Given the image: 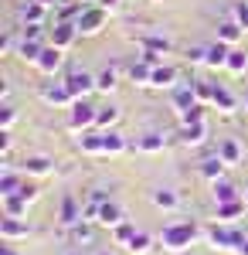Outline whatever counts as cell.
Listing matches in <instances>:
<instances>
[{
    "label": "cell",
    "mask_w": 248,
    "mask_h": 255,
    "mask_svg": "<svg viewBox=\"0 0 248 255\" xmlns=\"http://www.w3.org/2000/svg\"><path fill=\"white\" fill-rule=\"evenodd\" d=\"M245 68H248V55H245V51H238V48H231L228 72H231V75H245Z\"/></svg>",
    "instance_id": "f546056e"
},
{
    "label": "cell",
    "mask_w": 248,
    "mask_h": 255,
    "mask_svg": "<svg viewBox=\"0 0 248 255\" xmlns=\"http://www.w3.org/2000/svg\"><path fill=\"white\" fill-rule=\"evenodd\" d=\"M44 10H48L44 3H38V0H27V7L20 10V20H24V24H44Z\"/></svg>",
    "instance_id": "484cf974"
},
{
    "label": "cell",
    "mask_w": 248,
    "mask_h": 255,
    "mask_svg": "<svg viewBox=\"0 0 248 255\" xmlns=\"http://www.w3.org/2000/svg\"><path fill=\"white\" fill-rule=\"evenodd\" d=\"M102 24H106V7H85L82 14H78L75 20V27H78V34H99L102 31Z\"/></svg>",
    "instance_id": "277c9868"
},
{
    "label": "cell",
    "mask_w": 248,
    "mask_h": 255,
    "mask_svg": "<svg viewBox=\"0 0 248 255\" xmlns=\"http://www.w3.org/2000/svg\"><path fill=\"white\" fill-rule=\"evenodd\" d=\"M242 34H245V27H242L238 20H225V24H218V41H225V44H238Z\"/></svg>",
    "instance_id": "ffe728a7"
},
{
    "label": "cell",
    "mask_w": 248,
    "mask_h": 255,
    "mask_svg": "<svg viewBox=\"0 0 248 255\" xmlns=\"http://www.w3.org/2000/svg\"><path fill=\"white\" fill-rule=\"evenodd\" d=\"M153 204H156V208H167V211H173V208L180 204V197L173 194V191H156V194H153Z\"/></svg>",
    "instance_id": "d590c367"
},
{
    "label": "cell",
    "mask_w": 248,
    "mask_h": 255,
    "mask_svg": "<svg viewBox=\"0 0 248 255\" xmlns=\"http://www.w3.org/2000/svg\"><path fill=\"white\" fill-rule=\"evenodd\" d=\"M245 211H248V204H245V197H242V201H228V204H218V211H214V215H218V221H221V225H231L235 218L245 215Z\"/></svg>",
    "instance_id": "9a60e30c"
},
{
    "label": "cell",
    "mask_w": 248,
    "mask_h": 255,
    "mask_svg": "<svg viewBox=\"0 0 248 255\" xmlns=\"http://www.w3.org/2000/svg\"><path fill=\"white\" fill-rule=\"evenodd\" d=\"M44 48H48V41H44V38H24V44H20V58L31 61V65H38V58H41Z\"/></svg>",
    "instance_id": "ac0fdd59"
},
{
    "label": "cell",
    "mask_w": 248,
    "mask_h": 255,
    "mask_svg": "<svg viewBox=\"0 0 248 255\" xmlns=\"http://www.w3.org/2000/svg\"><path fill=\"white\" fill-rule=\"evenodd\" d=\"M116 119H119V109H116V106H99V116H96L99 129H109Z\"/></svg>",
    "instance_id": "d6a6232c"
},
{
    "label": "cell",
    "mask_w": 248,
    "mask_h": 255,
    "mask_svg": "<svg viewBox=\"0 0 248 255\" xmlns=\"http://www.w3.org/2000/svg\"><path fill=\"white\" fill-rule=\"evenodd\" d=\"M129 143L119 136V133H113V129H102V153H123Z\"/></svg>",
    "instance_id": "d4e9b609"
},
{
    "label": "cell",
    "mask_w": 248,
    "mask_h": 255,
    "mask_svg": "<svg viewBox=\"0 0 248 255\" xmlns=\"http://www.w3.org/2000/svg\"><path fill=\"white\" fill-rule=\"evenodd\" d=\"M27 197H20V194H10V197H3V215H10V218H24L27 215Z\"/></svg>",
    "instance_id": "603a6c76"
},
{
    "label": "cell",
    "mask_w": 248,
    "mask_h": 255,
    "mask_svg": "<svg viewBox=\"0 0 248 255\" xmlns=\"http://www.w3.org/2000/svg\"><path fill=\"white\" fill-rule=\"evenodd\" d=\"M0 235H3V242H14V238H27V235H31V225H27V221H20V218L3 215V218H0Z\"/></svg>",
    "instance_id": "30bf717a"
},
{
    "label": "cell",
    "mask_w": 248,
    "mask_h": 255,
    "mask_svg": "<svg viewBox=\"0 0 248 255\" xmlns=\"http://www.w3.org/2000/svg\"><path fill=\"white\" fill-rule=\"evenodd\" d=\"M150 85L153 89H177V68H170V65H156Z\"/></svg>",
    "instance_id": "5bb4252c"
},
{
    "label": "cell",
    "mask_w": 248,
    "mask_h": 255,
    "mask_svg": "<svg viewBox=\"0 0 248 255\" xmlns=\"http://www.w3.org/2000/svg\"><path fill=\"white\" fill-rule=\"evenodd\" d=\"M204 133H208V126H204V123H191V126H184L180 143H184V146H201V143H204Z\"/></svg>",
    "instance_id": "44dd1931"
},
{
    "label": "cell",
    "mask_w": 248,
    "mask_h": 255,
    "mask_svg": "<svg viewBox=\"0 0 248 255\" xmlns=\"http://www.w3.org/2000/svg\"><path fill=\"white\" fill-rule=\"evenodd\" d=\"M78 146H82V153H102V133H82Z\"/></svg>",
    "instance_id": "f1b7e54d"
},
{
    "label": "cell",
    "mask_w": 248,
    "mask_h": 255,
    "mask_svg": "<svg viewBox=\"0 0 248 255\" xmlns=\"http://www.w3.org/2000/svg\"><path fill=\"white\" fill-rule=\"evenodd\" d=\"M245 204H248V191H245Z\"/></svg>",
    "instance_id": "f907efd6"
},
{
    "label": "cell",
    "mask_w": 248,
    "mask_h": 255,
    "mask_svg": "<svg viewBox=\"0 0 248 255\" xmlns=\"http://www.w3.org/2000/svg\"><path fill=\"white\" fill-rule=\"evenodd\" d=\"M24 170L34 174V177H48L51 174V160L48 157H31V160H24Z\"/></svg>",
    "instance_id": "83f0119b"
},
{
    "label": "cell",
    "mask_w": 248,
    "mask_h": 255,
    "mask_svg": "<svg viewBox=\"0 0 248 255\" xmlns=\"http://www.w3.org/2000/svg\"><path fill=\"white\" fill-rule=\"evenodd\" d=\"M78 221H82V208H78L75 194H65L61 197V208H58V225L61 228H75Z\"/></svg>",
    "instance_id": "ba28073f"
},
{
    "label": "cell",
    "mask_w": 248,
    "mask_h": 255,
    "mask_svg": "<svg viewBox=\"0 0 248 255\" xmlns=\"http://www.w3.org/2000/svg\"><path fill=\"white\" fill-rule=\"evenodd\" d=\"M75 38H78V27L72 24V20H58L55 27L48 31V44H55V48H72L75 44Z\"/></svg>",
    "instance_id": "8992f818"
},
{
    "label": "cell",
    "mask_w": 248,
    "mask_h": 255,
    "mask_svg": "<svg viewBox=\"0 0 248 255\" xmlns=\"http://www.w3.org/2000/svg\"><path fill=\"white\" fill-rule=\"evenodd\" d=\"M218 157L231 167V163H238V160L245 157V150H242V143L235 136H225V139H218Z\"/></svg>",
    "instance_id": "8fae6325"
},
{
    "label": "cell",
    "mask_w": 248,
    "mask_h": 255,
    "mask_svg": "<svg viewBox=\"0 0 248 255\" xmlns=\"http://www.w3.org/2000/svg\"><path fill=\"white\" fill-rule=\"evenodd\" d=\"M0 255H17V252H14V245L7 242V245H0Z\"/></svg>",
    "instance_id": "f6af8a7d"
},
{
    "label": "cell",
    "mask_w": 248,
    "mask_h": 255,
    "mask_svg": "<svg viewBox=\"0 0 248 255\" xmlns=\"http://www.w3.org/2000/svg\"><path fill=\"white\" fill-rule=\"evenodd\" d=\"M20 184H24V180H20L17 174H10V170H7V174L0 177V197H10V194H17V191H20Z\"/></svg>",
    "instance_id": "1f68e13d"
},
{
    "label": "cell",
    "mask_w": 248,
    "mask_h": 255,
    "mask_svg": "<svg viewBox=\"0 0 248 255\" xmlns=\"http://www.w3.org/2000/svg\"><path fill=\"white\" fill-rule=\"evenodd\" d=\"M139 48H143V51H160V55H167V51H170V41L167 38H160V34H139Z\"/></svg>",
    "instance_id": "cb8c5ba5"
},
{
    "label": "cell",
    "mask_w": 248,
    "mask_h": 255,
    "mask_svg": "<svg viewBox=\"0 0 248 255\" xmlns=\"http://www.w3.org/2000/svg\"><path fill=\"white\" fill-rule=\"evenodd\" d=\"M211 194H214V201H218V204H228V201H242L238 187H235V184H228V180H214V184H211Z\"/></svg>",
    "instance_id": "2e32d148"
},
{
    "label": "cell",
    "mask_w": 248,
    "mask_h": 255,
    "mask_svg": "<svg viewBox=\"0 0 248 255\" xmlns=\"http://www.w3.org/2000/svg\"><path fill=\"white\" fill-rule=\"evenodd\" d=\"M228 55H231V44H225V41H214V44H208V68H228Z\"/></svg>",
    "instance_id": "4fadbf2b"
},
{
    "label": "cell",
    "mask_w": 248,
    "mask_h": 255,
    "mask_svg": "<svg viewBox=\"0 0 248 255\" xmlns=\"http://www.w3.org/2000/svg\"><path fill=\"white\" fill-rule=\"evenodd\" d=\"M163 146H167V136H163V133H146V136L136 143L139 153H160Z\"/></svg>",
    "instance_id": "7402d4cb"
},
{
    "label": "cell",
    "mask_w": 248,
    "mask_h": 255,
    "mask_svg": "<svg viewBox=\"0 0 248 255\" xmlns=\"http://www.w3.org/2000/svg\"><path fill=\"white\" fill-rule=\"evenodd\" d=\"M96 116H99V106L85 102V99H75L72 113H68V126L72 129H89V126H96Z\"/></svg>",
    "instance_id": "3957f363"
},
{
    "label": "cell",
    "mask_w": 248,
    "mask_h": 255,
    "mask_svg": "<svg viewBox=\"0 0 248 255\" xmlns=\"http://www.w3.org/2000/svg\"><path fill=\"white\" fill-rule=\"evenodd\" d=\"M173 106H177V113H187V109L197 106V92H194L191 82H184V85L173 89Z\"/></svg>",
    "instance_id": "7c38bea8"
},
{
    "label": "cell",
    "mask_w": 248,
    "mask_h": 255,
    "mask_svg": "<svg viewBox=\"0 0 248 255\" xmlns=\"http://www.w3.org/2000/svg\"><path fill=\"white\" fill-rule=\"evenodd\" d=\"M61 61H65V51H61V48H55V44H48V48L41 51V58H38V65H34V68H38L41 75H55L58 68H61Z\"/></svg>",
    "instance_id": "9c48e42d"
},
{
    "label": "cell",
    "mask_w": 248,
    "mask_h": 255,
    "mask_svg": "<svg viewBox=\"0 0 248 255\" xmlns=\"http://www.w3.org/2000/svg\"><path fill=\"white\" fill-rule=\"evenodd\" d=\"M41 99H44L48 106H68V102H75V96L68 92L65 82H44V85H41Z\"/></svg>",
    "instance_id": "52a82bcc"
},
{
    "label": "cell",
    "mask_w": 248,
    "mask_h": 255,
    "mask_svg": "<svg viewBox=\"0 0 248 255\" xmlns=\"http://www.w3.org/2000/svg\"><path fill=\"white\" fill-rule=\"evenodd\" d=\"M129 79H133V82H139V85H150V79H153V68L146 65V61H136L133 68H129Z\"/></svg>",
    "instance_id": "e575fe53"
},
{
    "label": "cell",
    "mask_w": 248,
    "mask_h": 255,
    "mask_svg": "<svg viewBox=\"0 0 248 255\" xmlns=\"http://www.w3.org/2000/svg\"><path fill=\"white\" fill-rule=\"evenodd\" d=\"M116 3H119V0H99V7H106V10H113Z\"/></svg>",
    "instance_id": "bcb514c9"
},
{
    "label": "cell",
    "mask_w": 248,
    "mask_h": 255,
    "mask_svg": "<svg viewBox=\"0 0 248 255\" xmlns=\"http://www.w3.org/2000/svg\"><path fill=\"white\" fill-rule=\"evenodd\" d=\"M0 150H3V153H7V150H10V133H7V129H3V133H0Z\"/></svg>",
    "instance_id": "ee69618b"
},
{
    "label": "cell",
    "mask_w": 248,
    "mask_h": 255,
    "mask_svg": "<svg viewBox=\"0 0 248 255\" xmlns=\"http://www.w3.org/2000/svg\"><path fill=\"white\" fill-rule=\"evenodd\" d=\"M139 61H146L150 68H156V65H160V51H143V55H139Z\"/></svg>",
    "instance_id": "b9f144b4"
},
{
    "label": "cell",
    "mask_w": 248,
    "mask_h": 255,
    "mask_svg": "<svg viewBox=\"0 0 248 255\" xmlns=\"http://www.w3.org/2000/svg\"><path fill=\"white\" fill-rule=\"evenodd\" d=\"M14 119H17V113H14L10 106H3V109H0V126H3V129H10V126H14Z\"/></svg>",
    "instance_id": "60d3db41"
},
{
    "label": "cell",
    "mask_w": 248,
    "mask_h": 255,
    "mask_svg": "<svg viewBox=\"0 0 248 255\" xmlns=\"http://www.w3.org/2000/svg\"><path fill=\"white\" fill-rule=\"evenodd\" d=\"M194 85V92H197V102H211L214 99V85H208V82H201V79H191Z\"/></svg>",
    "instance_id": "74e56055"
},
{
    "label": "cell",
    "mask_w": 248,
    "mask_h": 255,
    "mask_svg": "<svg viewBox=\"0 0 248 255\" xmlns=\"http://www.w3.org/2000/svg\"><path fill=\"white\" fill-rule=\"evenodd\" d=\"M245 106H248V92H245Z\"/></svg>",
    "instance_id": "681fc988"
},
{
    "label": "cell",
    "mask_w": 248,
    "mask_h": 255,
    "mask_svg": "<svg viewBox=\"0 0 248 255\" xmlns=\"http://www.w3.org/2000/svg\"><path fill=\"white\" fill-rule=\"evenodd\" d=\"M17 194H20V197H27V201H34V197H38V187H34V184H20Z\"/></svg>",
    "instance_id": "7bdbcfd3"
},
{
    "label": "cell",
    "mask_w": 248,
    "mask_h": 255,
    "mask_svg": "<svg viewBox=\"0 0 248 255\" xmlns=\"http://www.w3.org/2000/svg\"><path fill=\"white\" fill-rule=\"evenodd\" d=\"M65 85H68V92L75 99H85L89 92H96V75H89L85 68H72L68 79H65Z\"/></svg>",
    "instance_id": "5b68a950"
},
{
    "label": "cell",
    "mask_w": 248,
    "mask_h": 255,
    "mask_svg": "<svg viewBox=\"0 0 248 255\" xmlns=\"http://www.w3.org/2000/svg\"><path fill=\"white\" fill-rule=\"evenodd\" d=\"M208 242H211V249H218V252H238V249L245 245V232L218 221V225L208 232Z\"/></svg>",
    "instance_id": "7a4b0ae2"
},
{
    "label": "cell",
    "mask_w": 248,
    "mask_h": 255,
    "mask_svg": "<svg viewBox=\"0 0 248 255\" xmlns=\"http://www.w3.org/2000/svg\"><path fill=\"white\" fill-rule=\"evenodd\" d=\"M201 238V228L194 221H170L163 232H160V245L167 252H187L194 242Z\"/></svg>",
    "instance_id": "6da1fadb"
},
{
    "label": "cell",
    "mask_w": 248,
    "mask_h": 255,
    "mask_svg": "<svg viewBox=\"0 0 248 255\" xmlns=\"http://www.w3.org/2000/svg\"><path fill=\"white\" fill-rule=\"evenodd\" d=\"M180 119H184V126H191V123H204V106L197 102L194 109H187V113H180Z\"/></svg>",
    "instance_id": "f35d334b"
},
{
    "label": "cell",
    "mask_w": 248,
    "mask_h": 255,
    "mask_svg": "<svg viewBox=\"0 0 248 255\" xmlns=\"http://www.w3.org/2000/svg\"><path fill=\"white\" fill-rule=\"evenodd\" d=\"M238 255H248V238H245V245H242V249H238Z\"/></svg>",
    "instance_id": "7dc6e473"
},
{
    "label": "cell",
    "mask_w": 248,
    "mask_h": 255,
    "mask_svg": "<svg viewBox=\"0 0 248 255\" xmlns=\"http://www.w3.org/2000/svg\"><path fill=\"white\" fill-rule=\"evenodd\" d=\"M102 255H109V252H102Z\"/></svg>",
    "instance_id": "816d5d0a"
},
{
    "label": "cell",
    "mask_w": 248,
    "mask_h": 255,
    "mask_svg": "<svg viewBox=\"0 0 248 255\" xmlns=\"http://www.w3.org/2000/svg\"><path fill=\"white\" fill-rule=\"evenodd\" d=\"M38 3H44V7H51V3H61V0H38Z\"/></svg>",
    "instance_id": "c3c4849f"
},
{
    "label": "cell",
    "mask_w": 248,
    "mask_h": 255,
    "mask_svg": "<svg viewBox=\"0 0 248 255\" xmlns=\"http://www.w3.org/2000/svg\"><path fill=\"white\" fill-rule=\"evenodd\" d=\"M211 102H214L221 113H235V106H238V102H235V96H231L225 85H214V99H211Z\"/></svg>",
    "instance_id": "4316f807"
},
{
    "label": "cell",
    "mask_w": 248,
    "mask_h": 255,
    "mask_svg": "<svg viewBox=\"0 0 248 255\" xmlns=\"http://www.w3.org/2000/svg\"><path fill=\"white\" fill-rule=\"evenodd\" d=\"M225 167H228V163H225V160H221L218 153H214V157H208L204 163H201V177L214 184V180H221V174H225Z\"/></svg>",
    "instance_id": "d6986e66"
},
{
    "label": "cell",
    "mask_w": 248,
    "mask_h": 255,
    "mask_svg": "<svg viewBox=\"0 0 248 255\" xmlns=\"http://www.w3.org/2000/svg\"><path fill=\"white\" fill-rule=\"evenodd\" d=\"M99 225H106V228H116V225H123V208H119L116 201H106V204L99 208Z\"/></svg>",
    "instance_id": "e0dca14e"
},
{
    "label": "cell",
    "mask_w": 248,
    "mask_h": 255,
    "mask_svg": "<svg viewBox=\"0 0 248 255\" xmlns=\"http://www.w3.org/2000/svg\"><path fill=\"white\" fill-rule=\"evenodd\" d=\"M133 235H136V228L129 225V221H123V225H116V228H113V238L119 242V245H129V238H133Z\"/></svg>",
    "instance_id": "8d00e7d4"
},
{
    "label": "cell",
    "mask_w": 248,
    "mask_h": 255,
    "mask_svg": "<svg viewBox=\"0 0 248 255\" xmlns=\"http://www.w3.org/2000/svg\"><path fill=\"white\" fill-rule=\"evenodd\" d=\"M150 245H153V238L146 235V232H136V235L129 238V245H126V252H133V255H143V252H150Z\"/></svg>",
    "instance_id": "4dcf8cb0"
},
{
    "label": "cell",
    "mask_w": 248,
    "mask_h": 255,
    "mask_svg": "<svg viewBox=\"0 0 248 255\" xmlns=\"http://www.w3.org/2000/svg\"><path fill=\"white\" fill-rule=\"evenodd\" d=\"M235 20L248 31V0H238V3H235Z\"/></svg>",
    "instance_id": "ab89813d"
},
{
    "label": "cell",
    "mask_w": 248,
    "mask_h": 255,
    "mask_svg": "<svg viewBox=\"0 0 248 255\" xmlns=\"http://www.w3.org/2000/svg\"><path fill=\"white\" fill-rule=\"evenodd\" d=\"M116 79H119V72H116V68H106V72H99V75H96V89H99V92H113Z\"/></svg>",
    "instance_id": "836d02e7"
}]
</instances>
